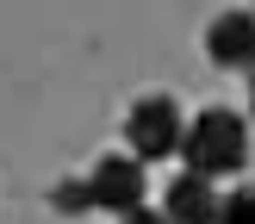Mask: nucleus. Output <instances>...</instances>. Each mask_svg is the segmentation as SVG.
<instances>
[{"label": "nucleus", "instance_id": "2", "mask_svg": "<svg viewBox=\"0 0 255 224\" xmlns=\"http://www.w3.org/2000/svg\"><path fill=\"white\" fill-rule=\"evenodd\" d=\"M125 143H131V162H162L181 143V106L168 94H143L131 112H125Z\"/></svg>", "mask_w": 255, "mask_h": 224}, {"label": "nucleus", "instance_id": "6", "mask_svg": "<svg viewBox=\"0 0 255 224\" xmlns=\"http://www.w3.org/2000/svg\"><path fill=\"white\" fill-rule=\"evenodd\" d=\"M50 212H62V218H81V212H94L87 181H56V187H50Z\"/></svg>", "mask_w": 255, "mask_h": 224}, {"label": "nucleus", "instance_id": "1", "mask_svg": "<svg viewBox=\"0 0 255 224\" xmlns=\"http://www.w3.org/2000/svg\"><path fill=\"white\" fill-rule=\"evenodd\" d=\"M174 156L187 162V174L218 181V174H243L249 168V118L231 106H206L193 124H181Z\"/></svg>", "mask_w": 255, "mask_h": 224}, {"label": "nucleus", "instance_id": "3", "mask_svg": "<svg viewBox=\"0 0 255 224\" xmlns=\"http://www.w3.org/2000/svg\"><path fill=\"white\" fill-rule=\"evenodd\" d=\"M87 199H94V212H112V218L143 212V199H149L143 162H131V156H100L94 174H87Z\"/></svg>", "mask_w": 255, "mask_h": 224}, {"label": "nucleus", "instance_id": "8", "mask_svg": "<svg viewBox=\"0 0 255 224\" xmlns=\"http://www.w3.org/2000/svg\"><path fill=\"white\" fill-rule=\"evenodd\" d=\"M119 224H168V218H162V212H149V206H143V212H131V218H119Z\"/></svg>", "mask_w": 255, "mask_h": 224}, {"label": "nucleus", "instance_id": "5", "mask_svg": "<svg viewBox=\"0 0 255 224\" xmlns=\"http://www.w3.org/2000/svg\"><path fill=\"white\" fill-rule=\"evenodd\" d=\"M212 212H218V187L181 168L168 181V193H162V218L168 224H212Z\"/></svg>", "mask_w": 255, "mask_h": 224}, {"label": "nucleus", "instance_id": "7", "mask_svg": "<svg viewBox=\"0 0 255 224\" xmlns=\"http://www.w3.org/2000/svg\"><path fill=\"white\" fill-rule=\"evenodd\" d=\"M212 224H255V193H249V187H237V193H218V212H212Z\"/></svg>", "mask_w": 255, "mask_h": 224}, {"label": "nucleus", "instance_id": "4", "mask_svg": "<svg viewBox=\"0 0 255 224\" xmlns=\"http://www.w3.org/2000/svg\"><path fill=\"white\" fill-rule=\"evenodd\" d=\"M206 50H212L218 69H249L255 62V12H243V6L218 12V19L206 25Z\"/></svg>", "mask_w": 255, "mask_h": 224}]
</instances>
